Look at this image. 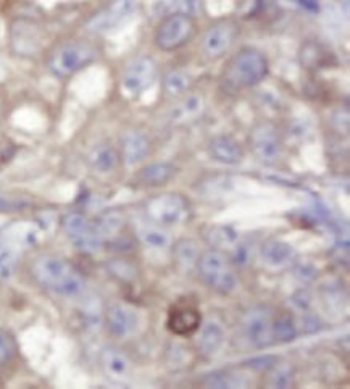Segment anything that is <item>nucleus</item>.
Segmentation results:
<instances>
[{"label":"nucleus","instance_id":"1","mask_svg":"<svg viewBox=\"0 0 350 389\" xmlns=\"http://www.w3.org/2000/svg\"><path fill=\"white\" fill-rule=\"evenodd\" d=\"M268 73V57L255 47H243L226 61L221 70L220 88L226 94H241L264 83Z\"/></svg>","mask_w":350,"mask_h":389},{"label":"nucleus","instance_id":"2","mask_svg":"<svg viewBox=\"0 0 350 389\" xmlns=\"http://www.w3.org/2000/svg\"><path fill=\"white\" fill-rule=\"evenodd\" d=\"M36 283L60 298H78L86 289V280L73 264L59 255H40L31 265Z\"/></svg>","mask_w":350,"mask_h":389},{"label":"nucleus","instance_id":"3","mask_svg":"<svg viewBox=\"0 0 350 389\" xmlns=\"http://www.w3.org/2000/svg\"><path fill=\"white\" fill-rule=\"evenodd\" d=\"M195 270L205 286L220 296H229L238 286L233 260L225 250L212 247L200 252Z\"/></svg>","mask_w":350,"mask_h":389},{"label":"nucleus","instance_id":"4","mask_svg":"<svg viewBox=\"0 0 350 389\" xmlns=\"http://www.w3.org/2000/svg\"><path fill=\"white\" fill-rule=\"evenodd\" d=\"M99 57V50L87 40H70L56 47L49 57V70L56 78H70Z\"/></svg>","mask_w":350,"mask_h":389},{"label":"nucleus","instance_id":"5","mask_svg":"<svg viewBox=\"0 0 350 389\" xmlns=\"http://www.w3.org/2000/svg\"><path fill=\"white\" fill-rule=\"evenodd\" d=\"M144 212L152 223L162 228L178 227L186 223L192 213L190 202L179 192H163L147 199Z\"/></svg>","mask_w":350,"mask_h":389},{"label":"nucleus","instance_id":"6","mask_svg":"<svg viewBox=\"0 0 350 389\" xmlns=\"http://www.w3.org/2000/svg\"><path fill=\"white\" fill-rule=\"evenodd\" d=\"M197 34V23L192 15L168 13L155 31V44L163 52L183 49Z\"/></svg>","mask_w":350,"mask_h":389},{"label":"nucleus","instance_id":"7","mask_svg":"<svg viewBox=\"0 0 350 389\" xmlns=\"http://www.w3.org/2000/svg\"><path fill=\"white\" fill-rule=\"evenodd\" d=\"M250 152L265 165H275L284 153V137L280 128L271 121H261L252 128L247 137Z\"/></svg>","mask_w":350,"mask_h":389},{"label":"nucleus","instance_id":"8","mask_svg":"<svg viewBox=\"0 0 350 389\" xmlns=\"http://www.w3.org/2000/svg\"><path fill=\"white\" fill-rule=\"evenodd\" d=\"M241 34L239 24L231 18L218 20L210 24L200 39V50L210 60H218L231 52Z\"/></svg>","mask_w":350,"mask_h":389},{"label":"nucleus","instance_id":"9","mask_svg":"<svg viewBox=\"0 0 350 389\" xmlns=\"http://www.w3.org/2000/svg\"><path fill=\"white\" fill-rule=\"evenodd\" d=\"M61 228H63L65 236L75 245V249L82 254L91 255L99 252L102 244H104L99 231H97L96 223L79 212L66 213L61 220Z\"/></svg>","mask_w":350,"mask_h":389},{"label":"nucleus","instance_id":"10","mask_svg":"<svg viewBox=\"0 0 350 389\" xmlns=\"http://www.w3.org/2000/svg\"><path fill=\"white\" fill-rule=\"evenodd\" d=\"M276 309L270 305H257L247 312L243 320L245 340L257 349L276 344L275 341Z\"/></svg>","mask_w":350,"mask_h":389},{"label":"nucleus","instance_id":"11","mask_svg":"<svg viewBox=\"0 0 350 389\" xmlns=\"http://www.w3.org/2000/svg\"><path fill=\"white\" fill-rule=\"evenodd\" d=\"M137 5L135 0H113L107 7L99 10L86 24V29L92 34H105L120 28L135 17Z\"/></svg>","mask_w":350,"mask_h":389},{"label":"nucleus","instance_id":"12","mask_svg":"<svg viewBox=\"0 0 350 389\" xmlns=\"http://www.w3.org/2000/svg\"><path fill=\"white\" fill-rule=\"evenodd\" d=\"M158 78V65L149 55H142L126 66L121 78V88L128 96H141L149 88H152Z\"/></svg>","mask_w":350,"mask_h":389},{"label":"nucleus","instance_id":"13","mask_svg":"<svg viewBox=\"0 0 350 389\" xmlns=\"http://www.w3.org/2000/svg\"><path fill=\"white\" fill-rule=\"evenodd\" d=\"M10 44L15 54L33 57L43 50L44 29L31 18H17L10 26Z\"/></svg>","mask_w":350,"mask_h":389},{"label":"nucleus","instance_id":"14","mask_svg":"<svg viewBox=\"0 0 350 389\" xmlns=\"http://www.w3.org/2000/svg\"><path fill=\"white\" fill-rule=\"evenodd\" d=\"M139 315L131 305L113 302L105 310V326L112 336L123 340L137 330Z\"/></svg>","mask_w":350,"mask_h":389},{"label":"nucleus","instance_id":"15","mask_svg":"<svg viewBox=\"0 0 350 389\" xmlns=\"http://www.w3.org/2000/svg\"><path fill=\"white\" fill-rule=\"evenodd\" d=\"M202 325V315L199 309L190 304H174L169 307L167 316V328L174 336L188 337L197 333Z\"/></svg>","mask_w":350,"mask_h":389},{"label":"nucleus","instance_id":"16","mask_svg":"<svg viewBox=\"0 0 350 389\" xmlns=\"http://www.w3.org/2000/svg\"><path fill=\"white\" fill-rule=\"evenodd\" d=\"M208 155L221 165H239L244 160V147L233 136L220 135L208 141Z\"/></svg>","mask_w":350,"mask_h":389},{"label":"nucleus","instance_id":"17","mask_svg":"<svg viewBox=\"0 0 350 389\" xmlns=\"http://www.w3.org/2000/svg\"><path fill=\"white\" fill-rule=\"evenodd\" d=\"M151 152V139L146 132L132 130L121 137L120 157L126 167H136L144 162Z\"/></svg>","mask_w":350,"mask_h":389},{"label":"nucleus","instance_id":"18","mask_svg":"<svg viewBox=\"0 0 350 389\" xmlns=\"http://www.w3.org/2000/svg\"><path fill=\"white\" fill-rule=\"evenodd\" d=\"M178 168L169 162H153L136 173V183L144 188H160L176 176Z\"/></svg>","mask_w":350,"mask_h":389},{"label":"nucleus","instance_id":"19","mask_svg":"<svg viewBox=\"0 0 350 389\" xmlns=\"http://www.w3.org/2000/svg\"><path fill=\"white\" fill-rule=\"evenodd\" d=\"M100 367L110 380L123 381L131 373V360L116 347H105L100 354Z\"/></svg>","mask_w":350,"mask_h":389},{"label":"nucleus","instance_id":"20","mask_svg":"<svg viewBox=\"0 0 350 389\" xmlns=\"http://www.w3.org/2000/svg\"><path fill=\"white\" fill-rule=\"evenodd\" d=\"M87 163L91 170L99 173V175H110L118 168L120 163V153L108 142H102L92 147L91 152L87 153Z\"/></svg>","mask_w":350,"mask_h":389},{"label":"nucleus","instance_id":"21","mask_svg":"<svg viewBox=\"0 0 350 389\" xmlns=\"http://www.w3.org/2000/svg\"><path fill=\"white\" fill-rule=\"evenodd\" d=\"M261 259L266 265L282 268L294 262L296 250L289 243L282 239H268L261 245Z\"/></svg>","mask_w":350,"mask_h":389},{"label":"nucleus","instance_id":"22","mask_svg":"<svg viewBox=\"0 0 350 389\" xmlns=\"http://www.w3.org/2000/svg\"><path fill=\"white\" fill-rule=\"evenodd\" d=\"M197 347L204 357H213L221 351L225 344V330L216 321H207L197 330Z\"/></svg>","mask_w":350,"mask_h":389},{"label":"nucleus","instance_id":"23","mask_svg":"<svg viewBox=\"0 0 350 389\" xmlns=\"http://www.w3.org/2000/svg\"><path fill=\"white\" fill-rule=\"evenodd\" d=\"M205 112V99L204 96L188 92L186 97L174 107L172 112V121L174 125H186L199 120Z\"/></svg>","mask_w":350,"mask_h":389},{"label":"nucleus","instance_id":"24","mask_svg":"<svg viewBox=\"0 0 350 389\" xmlns=\"http://www.w3.org/2000/svg\"><path fill=\"white\" fill-rule=\"evenodd\" d=\"M298 59H300V63L305 66L307 70H320L328 68V66L331 65L334 55L329 52L323 44L317 43V40H308V43L302 45Z\"/></svg>","mask_w":350,"mask_h":389},{"label":"nucleus","instance_id":"25","mask_svg":"<svg viewBox=\"0 0 350 389\" xmlns=\"http://www.w3.org/2000/svg\"><path fill=\"white\" fill-rule=\"evenodd\" d=\"M137 239L141 241V244L146 245L147 249L153 250H167L172 247L173 241L168 231H165L162 227L149 222L144 223L137 228Z\"/></svg>","mask_w":350,"mask_h":389},{"label":"nucleus","instance_id":"26","mask_svg":"<svg viewBox=\"0 0 350 389\" xmlns=\"http://www.w3.org/2000/svg\"><path fill=\"white\" fill-rule=\"evenodd\" d=\"M172 249H173V257L176 260L179 268L183 270L195 268V264H197V259L200 255V247L197 241L190 238L178 239L176 243L172 244Z\"/></svg>","mask_w":350,"mask_h":389},{"label":"nucleus","instance_id":"27","mask_svg":"<svg viewBox=\"0 0 350 389\" xmlns=\"http://www.w3.org/2000/svg\"><path fill=\"white\" fill-rule=\"evenodd\" d=\"M125 227H126L125 215H123L121 212H116V210L104 213L96 222V228H97V231H99L100 238L104 243L108 239L113 241V239L120 238L121 233L125 231Z\"/></svg>","mask_w":350,"mask_h":389},{"label":"nucleus","instance_id":"28","mask_svg":"<svg viewBox=\"0 0 350 389\" xmlns=\"http://www.w3.org/2000/svg\"><path fill=\"white\" fill-rule=\"evenodd\" d=\"M207 243L213 249H234L239 244V234L234 228L226 227V224H215L210 227L208 231L205 233Z\"/></svg>","mask_w":350,"mask_h":389},{"label":"nucleus","instance_id":"29","mask_svg":"<svg viewBox=\"0 0 350 389\" xmlns=\"http://www.w3.org/2000/svg\"><path fill=\"white\" fill-rule=\"evenodd\" d=\"M194 78L186 70H172L163 78V88L169 96H184L192 89Z\"/></svg>","mask_w":350,"mask_h":389},{"label":"nucleus","instance_id":"30","mask_svg":"<svg viewBox=\"0 0 350 389\" xmlns=\"http://www.w3.org/2000/svg\"><path fill=\"white\" fill-rule=\"evenodd\" d=\"M297 323L294 315L287 310H276L275 315V341L289 342L297 337Z\"/></svg>","mask_w":350,"mask_h":389},{"label":"nucleus","instance_id":"31","mask_svg":"<svg viewBox=\"0 0 350 389\" xmlns=\"http://www.w3.org/2000/svg\"><path fill=\"white\" fill-rule=\"evenodd\" d=\"M17 270V255L15 250L7 244H0V281H8L13 278Z\"/></svg>","mask_w":350,"mask_h":389},{"label":"nucleus","instance_id":"32","mask_svg":"<svg viewBox=\"0 0 350 389\" xmlns=\"http://www.w3.org/2000/svg\"><path fill=\"white\" fill-rule=\"evenodd\" d=\"M271 373H270V380L266 383V386L270 388H280V389H284V388H291L294 385V370H292L291 367L287 365H280L277 367V363L275 367L271 368Z\"/></svg>","mask_w":350,"mask_h":389},{"label":"nucleus","instance_id":"33","mask_svg":"<svg viewBox=\"0 0 350 389\" xmlns=\"http://www.w3.org/2000/svg\"><path fill=\"white\" fill-rule=\"evenodd\" d=\"M18 346L15 337L7 330L0 328V367L7 365L17 357Z\"/></svg>","mask_w":350,"mask_h":389},{"label":"nucleus","instance_id":"34","mask_svg":"<svg viewBox=\"0 0 350 389\" xmlns=\"http://www.w3.org/2000/svg\"><path fill=\"white\" fill-rule=\"evenodd\" d=\"M247 363H249L250 368H255V370L268 372V370H271L273 367L276 365L277 359H276V357H273V356H266V357H260V359H254V360H250V362H247Z\"/></svg>","mask_w":350,"mask_h":389},{"label":"nucleus","instance_id":"35","mask_svg":"<svg viewBox=\"0 0 350 389\" xmlns=\"http://www.w3.org/2000/svg\"><path fill=\"white\" fill-rule=\"evenodd\" d=\"M294 2L300 3L302 7L307 8H317V0H294Z\"/></svg>","mask_w":350,"mask_h":389},{"label":"nucleus","instance_id":"36","mask_svg":"<svg viewBox=\"0 0 350 389\" xmlns=\"http://www.w3.org/2000/svg\"><path fill=\"white\" fill-rule=\"evenodd\" d=\"M2 160H3V149L0 147V163H2Z\"/></svg>","mask_w":350,"mask_h":389}]
</instances>
